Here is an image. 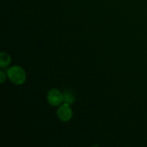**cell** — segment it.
Wrapping results in <instances>:
<instances>
[{"instance_id":"obj_5","label":"cell","mask_w":147,"mask_h":147,"mask_svg":"<svg viewBox=\"0 0 147 147\" xmlns=\"http://www.w3.org/2000/svg\"><path fill=\"white\" fill-rule=\"evenodd\" d=\"M1 60H0V67H4L9 65L11 62V57L7 53H1Z\"/></svg>"},{"instance_id":"obj_4","label":"cell","mask_w":147,"mask_h":147,"mask_svg":"<svg viewBox=\"0 0 147 147\" xmlns=\"http://www.w3.org/2000/svg\"><path fill=\"white\" fill-rule=\"evenodd\" d=\"M63 97H64V102L68 105L73 104L76 100L74 94L73 93V92L69 90H65L63 93Z\"/></svg>"},{"instance_id":"obj_6","label":"cell","mask_w":147,"mask_h":147,"mask_svg":"<svg viewBox=\"0 0 147 147\" xmlns=\"http://www.w3.org/2000/svg\"><path fill=\"white\" fill-rule=\"evenodd\" d=\"M0 75H1L0 81H1V83H3L6 80V74L3 71H1L0 72Z\"/></svg>"},{"instance_id":"obj_2","label":"cell","mask_w":147,"mask_h":147,"mask_svg":"<svg viewBox=\"0 0 147 147\" xmlns=\"http://www.w3.org/2000/svg\"><path fill=\"white\" fill-rule=\"evenodd\" d=\"M47 101L53 106H60L63 102H64L63 94L57 89H51L47 93Z\"/></svg>"},{"instance_id":"obj_3","label":"cell","mask_w":147,"mask_h":147,"mask_svg":"<svg viewBox=\"0 0 147 147\" xmlns=\"http://www.w3.org/2000/svg\"><path fill=\"white\" fill-rule=\"evenodd\" d=\"M57 114L62 121H68L73 117V111L68 104L65 103L57 109Z\"/></svg>"},{"instance_id":"obj_1","label":"cell","mask_w":147,"mask_h":147,"mask_svg":"<svg viewBox=\"0 0 147 147\" xmlns=\"http://www.w3.org/2000/svg\"><path fill=\"white\" fill-rule=\"evenodd\" d=\"M7 77L10 81L16 85L23 84L26 80V73L24 69L18 65H14L7 70Z\"/></svg>"}]
</instances>
